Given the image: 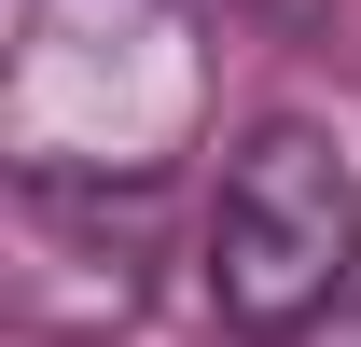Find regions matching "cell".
<instances>
[{"label": "cell", "mask_w": 361, "mask_h": 347, "mask_svg": "<svg viewBox=\"0 0 361 347\" xmlns=\"http://www.w3.org/2000/svg\"><path fill=\"white\" fill-rule=\"evenodd\" d=\"M209 139L195 0H0V167L14 195H153Z\"/></svg>", "instance_id": "1"}, {"label": "cell", "mask_w": 361, "mask_h": 347, "mask_svg": "<svg viewBox=\"0 0 361 347\" xmlns=\"http://www.w3.org/2000/svg\"><path fill=\"white\" fill-rule=\"evenodd\" d=\"M361 278V181L319 126H250L223 167V209H209V305H223L250 347L319 334Z\"/></svg>", "instance_id": "2"}]
</instances>
